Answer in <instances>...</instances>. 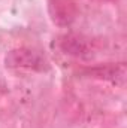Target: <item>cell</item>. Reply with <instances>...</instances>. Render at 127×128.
<instances>
[{
  "label": "cell",
  "instance_id": "obj_1",
  "mask_svg": "<svg viewBox=\"0 0 127 128\" xmlns=\"http://www.w3.org/2000/svg\"><path fill=\"white\" fill-rule=\"evenodd\" d=\"M11 66L21 67H36V64H42V58L33 51H15L9 57Z\"/></svg>",
  "mask_w": 127,
  "mask_h": 128
},
{
  "label": "cell",
  "instance_id": "obj_2",
  "mask_svg": "<svg viewBox=\"0 0 127 128\" xmlns=\"http://www.w3.org/2000/svg\"><path fill=\"white\" fill-rule=\"evenodd\" d=\"M64 49L69 51L70 54H82L85 51V46L79 42V39H73V37H67L64 42Z\"/></svg>",
  "mask_w": 127,
  "mask_h": 128
}]
</instances>
